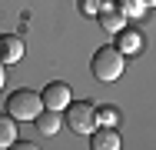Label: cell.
<instances>
[{"mask_svg":"<svg viewBox=\"0 0 156 150\" xmlns=\"http://www.w3.org/2000/svg\"><path fill=\"white\" fill-rule=\"evenodd\" d=\"M123 54H120V47H100L93 54V63H90V70H93L96 80H103V84H110V80H120L123 77Z\"/></svg>","mask_w":156,"mask_h":150,"instance_id":"6da1fadb","label":"cell"},{"mask_svg":"<svg viewBox=\"0 0 156 150\" xmlns=\"http://www.w3.org/2000/svg\"><path fill=\"white\" fill-rule=\"evenodd\" d=\"M43 110V97L33 93V90H13L10 100H7V114L13 120H37V114Z\"/></svg>","mask_w":156,"mask_h":150,"instance_id":"7a4b0ae2","label":"cell"},{"mask_svg":"<svg viewBox=\"0 0 156 150\" xmlns=\"http://www.w3.org/2000/svg\"><path fill=\"white\" fill-rule=\"evenodd\" d=\"M66 123L76 130V133H93L96 130V107L93 103H87V100H80V103H66Z\"/></svg>","mask_w":156,"mask_h":150,"instance_id":"3957f363","label":"cell"},{"mask_svg":"<svg viewBox=\"0 0 156 150\" xmlns=\"http://www.w3.org/2000/svg\"><path fill=\"white\" fill-rule=\"evenodd\" d=\"M43 107L47 110H66V103L73 100V90H70V84H63V80H53V84H47L43 87Z\"/></svg>","mask_w":156,"mask_h":150,"instance_id":"277c9868","label":"cell"},{"mask_svg":"<svg viewBox=\"0 0 156 150\" xmlns=\"http://www.w3.org/2000/svg\"><path fill=\"white\" fill-rule=\"evenodd\" d=\"M20 57H23V40L13 33H3L0 37V63H17Z\"/></svg>","mask_w":156,"mask_h":150,"instance_id":"5b68a950","label":"cell"},{"mask_svg":"<svg viewBox=\"0 0 156 150\" xmlns=\"http://www.w3.org/2000/svg\"><path fill=\"white\" fill-rule=\"evenodd\" d=\"M96 20L103 24L106 33H120L123 24H126V13L120 10V7H106V3H103V10H100V17H96Z\"/></svg>","mask_w":156,"mask_h":150,"instance_id":"8992f818","label":"cell"},{"mask_svg":"<svg viewBox=\"0 0 156 150\" xmlns=\"http://www.w3.org/2000/svg\"><path fill=\"white\" fill-rule=\"evenodd\" d=\"M93 150H120V133L113 127H103V130H93V140H90Z\"/></svg>","mask_w":156,"mask_h":150,"instance_id":"52a82bcc","label":"cell"},{"mask_svg":"<svg viewBox=\"0 0 156 150\" xmlns=\"http://www.w3.org/2000/svg\"><path fill=\"white\" fill-rule=\"evenodd\" d=\"M60 110H40L37 114V130L43 133V137H53L57 130H60Z\"/></svg>","mask_w":156,"mask_h":150,"instance_id":"ba28073f","label":"cell"},{"mask_svg":"<svg viewBox=\"0 0 156 150\" xmlns=\"http://www.w3.org/2000/svg\"><path fill=\"white\" fill-rule=\"evenodd\" d=\"M17 144V120L10 114H0V150Z\"/></svg>","mask_w":156,"mask_h":150,"instance_id":"9c48e42d","label":"cell"},{"mask_svg":"<svg viewBox=\"0 0 156 150\" xmlns=\"http://www.w3.org/2000/svg\"><path fill=\"white\" fill-rule=\"evenodd\" d=\"M116 47H120V54H136L143 47V37L136 30H120L116 33Z\"/></svg>","mask_w":156,"mask_h":150,"instance_id":"30bf717a","label":"cell"},{"mask_svg":"<svg viewBox=\"0 0 156 150\" xmlns=\"http://www.w3.org/2000/svg\"><path fill=\"white\" fill-rule=\"evenodd\" d=\"M116 120H120V110L116 107H100L96 110V123H103V127H113Z\"/></svg>","mask_w":156,"mask_h":150,"instance_id":"8fae6325","label":"cell"},{"mask_svg":"<svg viewBox=\"0 0 156 150\" xmlns=\"http://www.w3.org/2000/svg\"><path fill=\"white\" fill-rule=\"evenodd\" d=\"M76 7H80V13H87V17H100L103 0H76Z\"/></svg>","mask_w":156,"mask_h":150,"instance_id":"7c38bea8","label":"cell"},{"mask_svg":"<svg viewBox=\"0 0 156 150\" xmlns=\"http://www.w3.org/2000/svg\"><path fill=\"white\" fill-rule=\"evenodd\" d=\"M3 80H7V73H3V63H0V87H3Z\"/></svg>","mask_w":156,"mask_h":150,"instance_id":"4fadbf2b","label":"cell"},{"mask_svg":"<svg viewBox=\"0 0 156 150\" xmlns=\"http://www.w3.org/2000/svg\"><path fill=\"white\" fill-rule=\"evenodd\" d=\"M153 3H156V0H143V7H153Z\"/></svg>","mask_w":156,"mask_h":150,"instance_id":"5bb4252c","label":"cell"}]
</instances>
